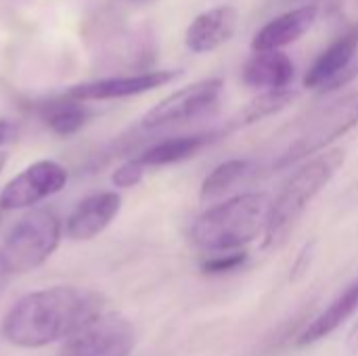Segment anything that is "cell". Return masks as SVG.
Returning <instances> with one entry per match:
<instances>
[{"mask_svg":"<svg viewBox=\"0 0 358 356\" xmlns=\"http://www.w3.org/2000/svg\"><path fill=\"white\" fill-rule=\"evenodd\" d=\"M103 315V298L80 287H48L23 296L4 317L2 334L19 348L69 340Z\"/></svg>","mask_w":358,"mask_h":356,"instance_id":"6da1fadb","label":"cell"},{"mask_svg":"<svg viewBox=\"0 0 358 356\" xmlns=\"http://www.w3.org/2000/svg\"><path fill=\"white\" fill-rule=\"evenodd\" d=\"M268 212L271 199L266 193H241L203 212L193 222L191 239L210 254L237 252L266 229Z\"/></svg>","mask_w":358,"mask_h":356,"instance_id":"7a4b0ae2","label":"cell"},{"mask_svg":"<svg viewBox=\"0 0 358 356\" xmlns=\"http://www.w3.org/2000/svg\"><path fill=\"white\" fill-rule=\"evenodd\" d=\"M346 162L344 149H331L319 153L308 164H304L287 180L283 191L271 204L266 229H264V248H279L285 243L289 233L296 229L300 218L313 199L331 183L338 170Z\"/></svg>","mask_w":358,"mask_h":356,"instance_id":"3957f363","label":"cell"},{"mask_svg":"<svg viewBox=\"0 0 358 356\" xmlns=\"http://www.w3.org/2000/svg\"><path fill=\"white\" fill-rule=\"evenodd\" d=\"M357 124L358 92H352V94H346V97L329 103L327 107L315 111L304 122H300L296 126L287 147L279 153L275 166L285 168L289 164H296V162L325 149L327 145H331L334 141L344 136L348 130H352Z\"/></svg>","mask_w":358,"mask_h":356,"instance_id":"277c9868","label":"cell"},{"mask_svg":"<svg viewBox=\"0 0 358 356\" xmlns=\"http://www.w3.org/2000/svg\"><path fill=\"white\" fill-rule=\"evenodd\" d=\"M61 241V218L50 208L31 210L8 231L2 258L13 273H29L42 266Z\"/></svg>","mask_w":358,"mask_h":356,"instance_id":"5b68a950","label":"cell"},{"mask_svg":"<svg viewBox=\"0 0 358 356\" xmlns=\"http://www.w3.org/2000/svg\"><path fill=\"white\" fill-rule=\"evenodd\" d=\"M222 94V80H201L195 84H189L164 101H159L155 107H151L143 118V128L157 130L166 126H176L191 122L195 118H201L210 113Z\"/></svg>","mask_w":358,"mask_h":356,"instance_id":"8992f818","label":"cell"},{"mask_svg":"<svg viewBox=\"0 0 358 356\" xmlns=\"http://www.w3.org/2000/svg\"><path fill=\"white\" fill-rule=\"evenodd\" d=\"M136 344L134 327L120 315H101L76 336H71L59 356H130Z\"/></svg>","mask_w":358,"mask_h":356,"instance_id":"52a82bcc","label":"cell"},{"mask_svg":"<svg viewBox=\"0 0 358 356\" xmlns=\"http://www.w3.org/2000/svg\"><path fill=\"white\" fill-rule=\"evenodd\" d=\"M67 183V170L52 162L40 159L19 172L0 191V210H23L31 208L46 197L59 193Z\"/></svg>","mask_w":358,"mask_h":356,"instance_id":"ba28073f","label":"cell"},{"mask_svg":"<svg viewBox=\"0 0 358 356\" xmlns=\"http://www.w3.org/2000/svg\"><path fill=\"white\" fill-rule=\"evenodd\" d=\"M182 76L180 69H157V71H141L130 76H111L99 78L92 82H82L71 86L65 97L88 103V101H113V99H128L136 97L155 88H162Z\"/></svg>","mask_w":358,"mask_h":356,"instance_id":"9c48e42d","label":"cell"},{"mask_svg":"<svg viewBox=\"0 0 358 356\" xmlns=\"http://www.w3.org/2000/svg\"><path fill=\"white\" fill-rule=\"evenodd\" d=\"M358 52V25L338 36L310 65L304 76V86L313 90H336L348 82L357 67L355 59Z\"/></svg>","mask_w":358,"mask_h":356,"instance_id":"30bf717a","label":"cell"},{"mask_svg":"<svg viewBox=\"0 0 358 356\" xmlns=\"http://www.w3.org/2000/svg\"><path fill=\"white\" fill-rule=\"evenodd\" d=\"M122 197L115 191H101L84 197L65 222V233L73 241H88L101 235L120 214Z\"/></svg>","mask_w":358,"mask_h":356,"instance_id":"8fae6325","label":"cell"},{"mask_svg":"<svg viewBox=\"0 0 358 356\" xmlns=\"http://www.w3.org/2000/svg\"><path fill=\"white\" fill-rule=\"evenodd\" d=\"M239 23V13L231 4L214 6L191 21L185 34V44L193 52H212L227 44Z\"/></svg>","mask_w":358,"mask_h":356,"instance_id":"7c38bea8","label":"cell"},{"mask_svg":"<svg viewBox=\"0 0 358 356\" xmlns=\"http://www.w3.org/2000/svg\"><path fill=\"white\" fill-rule=\"evenodd\" d=\"M317 17H319L317 4H304L294 10H287V13L271 19L268 23H264L256 31V36L252 40V48L256 52L281 50L283 46H289L296 40H300L304 34H308L310 27L315 25Z\"/></svg>","mask_w":358,"mask_h":356,"instance_id":"4fadbf2b","label":"cell"},{"mask_svg":"<svg viewBox=\"0 0 358 356\" xmlns=\"http://www.w3.org/2000/svg\"><path fill=\"white\" fill-rule=\"evenodd\" d=\"M296 76L292 59L281 50L256 52L243 67V82L252 88L285 90Z\"/></svg>","mask_w":358,"mask_h":356,"instance_id":"5bb4252c","label":"cell"},{"mask_svg":"<svg viewBox=\"0 0 358 356\" xmlns=\"http://www.w3.org/2000/svg\"><path fill=\"white\" fill-rule=\"evenodd\" d=\"M358 311V279H355L300 336L298 344L308 346L327 336H331L338 327H342Z\"/></svg>","mask_w":358,"mask_h":356,"instance_id":"9a60e30c","label":"cell"},{"mask_svg":"<svg viewBox=\"0 0 358 356\" xmlns=\"http://www.w3.org/2000/svg\"><path fill=\"white\" fill-rule=\"evenodd\" d=\"M216 138L214 132H201V134H187V136H172L166 141L155 143L153 147L145 149L136 159L145 168H157V166H170L185 162L199 153L206 145H210Z\"/></svg>","mask_w":358,"mask_h":356,"instance_id":"2e32d148","label":"cell"},{"mask_svg":"<svg viewBox=\"0 0 358 356\" xmlns=\"http://www.w3.org/2000/svg\"><path fill=\"white\" fill-rule=\"evenodd\" d=\"M42 120L48 126L50 132H55L57 136H71L78 130H82L86 126V122L90 120L92 111L73 99H67L65 94L57 101H48L40 107Z\"/></svg>","mask_w":358,"mask_h":356,"instance_id":"e0dca14e","label":"cell"},{"mask_svg":"<svg viewBox=\"0 0 358 356\" xmlns=\"http://www.w3.org/2000/svg\"><path fill=\"white\" fill-rule=\"evenodd\" d=\"M252 170H254V166L248 159H231V162L220 164L201 183V197L203 199H214V197L224 195L235 185L245 180L252 174Z\"/></svg>","mask_w":358,"mask_h":356,"instance_id":"ac0fdd59","label":"cell"},{"mask_svg":"<svg viewBox=\"0 0 358 356\" xmlns=\"http://www.w3.org/2000/svg\"><path fill=\"white\" fill-rule=\"evenodd\" d=\"M294 99H296V92H292L289 88L266 90V92L258 94L256 99H252L241 109V113L237 115V126H250V124L262 122L264 118H271V115L279 113L281 109H285Z\"/></svg>","mask_w":358,"mask_h":356,"instance_id":"d6986e66","label":"cell"},{"mask_svg":"<svg viewBox=\"0 0 358 356\" xmlns=\"http://www.w3.org/2000/svg\"><path fill=\"white\" fill-rule=\"evenodd\" d=\"M248 262V254L245 252H222V254H212L208 260L201 262V271L206 275H224L231 271L241 269Z\"/></svg>","mask_w":358,"mask_h":356,"instance_id":"ffe728a7","label":"cell"},{"mask_svg":"<svg viewBox=\"0 0 358 356\" xmlns=\"http://www.w3.org/2000/svg\"><path fill=\"white\" fill-rule=\"evenodd\" d=\"M145 166L134 157V159H130V162H126V164H122L115 172H113V176H111V183L115 185V187H120V189H130V187H136L141 180H143V176H145Z\"/></svg>","mask_w":358,"mask_h":356,"instance_id":"44dd1931","label":"cell"},{"mask_svg":"<svg viewBox=\"0 0 358 356\" xmlns=\"http://www.w3.org/2000/svg\"><path fill=\"white\" fill-rule=\"evenodd\" d=\"M17 132H19L17 124H13L10 120H0V147L10 143V141H15Z\"/></svg>","mask_w":358,"mask_h":356,"instance_id":"7402d4cb","label":"cell"},{"mask_svg":"<svg viewBox=\"0 0 358 356\" xmlns=\"http://www.w3.org/2000/svg\"><path fill=\"white\" fill-rule=\"evenodd\" d=\"M10 275H13V271L8 269L6 260H4V258H2V254H0V294H2V290L6 287V283H8Z\"/></svg>","mask_w":358,"mask_h":356,"instance_id":"603a6c76","label":"cell"},{"mask_svg":"<svg viewBox=\"0 0 358 356\" xmlns=\"http://www.w3.org/2000/svg\"><path fill=\"white\" fill-rule=\"evenodd\" d=\"M134 2H147V0H134Z\"/></svg>","mask_w":358,"mask_h":356,"instance_id":"cb8c5ba5","label":"cell"}]
</instances>
